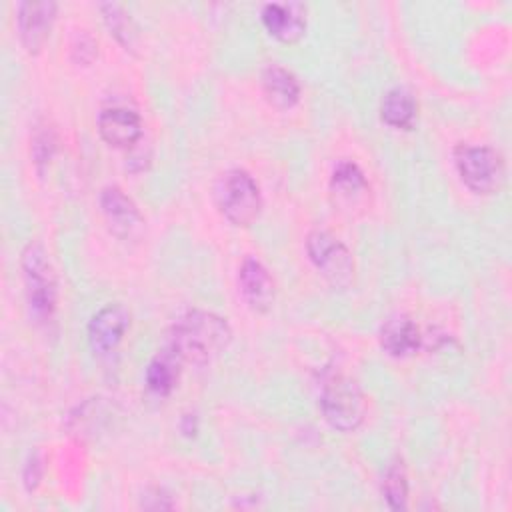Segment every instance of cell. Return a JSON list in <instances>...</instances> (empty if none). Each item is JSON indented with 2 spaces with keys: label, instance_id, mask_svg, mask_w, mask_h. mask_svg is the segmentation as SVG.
I'll list each match as a JSON object with an SVG mask.
<instances>
[{
  "label": "cell",
  "instance_id": "5",
  "mask_svg": "<svg viewBox=\"0 0 512 512\" xmlns=\"http://www.w3.org/2000/svg\"><path fill=\"white\" fill-rule=\"evenodd\" d=\"M454 162L462 182L476 194L498 192L506 178V168L500 152L490 146L458 144Z\"/></svg>",
  "mask_w": 512,
  "mask_h": 512
},
{
  "label": "cell",
  "instance_id": "1",
  "mask_svg": "<svg viewBox=\"0 0 512 512\" xmlns=\"http://www.w3.org/2000/svg\"><path fill=\"white\" fill-rule=\"evenodd\" d=\"M232 340V330L224 318L206 310L186 312L172 330L170 350L180 362L208 364Z\"/></svg>",
  "mask_w": 512,
  "mask_h": 512
},
{
  "label": "cell",
  "instance_id": "10",
  "mask_svg": "<svg viewBox=\"0 0 512 512\" xmlns=\"http://www.w3.org/2000/svg\"><path fill=\"white\" fill-rule=\"evenodd\" d=\"M238 284L244 300L256 312H266L274 302V280L268 268L254 256L242 260L238 270Z\"/></svg>",
  "mask_w": 512,
  "mask_h": 512
},
{
  "label": "cell",
  "instance_id": "21",
  "mask_svg": "<svg viewBox=\"0 0 512 512\" xmlns=\"http://www.w3.org/2000/svg\"><path fill=\"white\" fill-rule=\"evenodd\" d=\"M40 476H42V462L38 458V454L30 456L26 468H24V484L28 490L36 488V484L40 482Z\"/></svg>",
  "mask_w": 512,
  "mask_h": 512
},
{
  "label": "cell",
  "instance_id": "15",
  "mask_svg": "<svg viewBox=\"0 0 512 512\" xmlns=\"http://www.w3.org/2000/svg\"><path fill=\"white\" fill-rule=\"evenodd\" d=\"M380 116L394 128H412L416 120V102L406 88H392L384 94L380 104Z\"/></svg>",
  "mask_w": 512,
  "mask_h": 512
},
{
  "label": "cell",
  "instance_id": "4",
  "mask_svg": "<svg viewBox=\"0 0 512 512\" xmlns=\"http://www.w3.org/2000/svg\"><path fill=\"white\" fill-rule=\"evenodd\" d=\"M214 198L220 212L238 226H248L262 208L258 184L246 170L240 168L228 170L216 180Z\"/></svg>",
  "mask_w": 512,
  "mask_h": 512
},
{
  "label": "cell",
  "instance_id": "9",
  "mask_svg": "<svg viewBox=\"0 0 512 512\" xmlns=\"http://www.w3.org/2000/svg\"><path fill=\"white\" fill-rule=\"evenodd\" d=\"M56 14V4L50 0L44 2H22L18 8V34L28 52H38L52 28Z\"/></svg>",
  "mask_w": 512,
  "mask_h": 512
},
{
  "label": "cell",
  "instance_id": "7",
  "mask_svg": "<svg viewBox=\"0 0 512 512\" xmlns=\"http://www.w3.org/2000/svg\"><path fill=\"white\" fill-rule=\"evenodd\" d=\"M100 206L106 216V222L110 230L122 238L132 240L138 238L144 230V218L136 204L118 188V186H106L100 194Z\"/></svg>",
  "mask_w": 512,
  "mask_h": 512
},
{
  "label": "cell",
  "instance_id": "13",
  "mask_svg": "<svg viewBox=\"0 0 512 512\" xmlns=\"http://www.w3.org/2000/svg\"><path fill=\"white\" fill-rule=\"evenodd\" d=\"M380 346L396 358L410 356L420 346V330L412 318L396 314L388 318L380 328Z\"/></svg>",
  "mask_w": 512,
  "mask_h": 512
},
{
  "label": "cell",
  "instance_id": "6",
  "mask_svg": "<svg viewBox=\"0 0 512 512\" xmlns=\"http://www.w3.org/2000/svg\"><path fill=\"white\" fill-rule=\"evenodd\" d=\"M312 264L334 288H348L354 278V258L348 248L326 230H312L306 238Z\"/></svg>",
  "mask_w": 512,
  "mask_h": 512
},
{
  "label": "cell",
  "instance_id": "18",
  "mask_svg": "<svg viewBox=\"0 0 512 512\" xmlns=\"http://www.w3.org/2000/svg\"><path fill=\"white\" fill-rule=\"evenodd\" d=\"M100 8H102L104 20H106L110 32L116 36V40H118L126 50H134L138 32H136V26H134L130 14H126L124 8L118 6V4H102Z\"/></svg>",
  "mask_w": 512,
  "mask_h": 512
},
{
  "label": "cell",
  "instance_id": "12",
  "mask_svg": "<svg viewBox=\"0 0 512 512\" xmlns=\"http://www.w3.org/2000/svg\"><path fill=\"white\" fill-rule=\"evenodd\" d=\"M262 22L274 38L282 42H296L306 30V10L298 2H272L262 8Z\"/></svg>",
  "mask_w": 512,
  "mask_h": 512
},
{
  "label": "cell",
  "instance_id": "20",
  "mask_svg": "<svg viewBox=\"0 0 512 512\" xmlns=\"http://www.w3.org/2000/svg\"><path fill=\"white\" fill-rule=\"evenodd\" d=\"M52 150H54V138H52V134L46 132V130L40 132V134H36L34 144H32V152H34L36 162H46V160L50 158Z\"/></svg>",
  "mask_w": 512,
  "mask_h": 512
},
{
  "label": "cell",
  "instance_id": "16",
  "mask_svg": "<svg viewBox=\"0 0 512 512\" xmlns=\"http://www.w3.org/2000/svg\"><path fill=\"white\" fill-rule=\"evenodd\" d=\"M178 366H180V360L170 348L164 352H158L146 370L148 388L158 396L170 394L178 380Z\"/></svg>",
  "mask_w": 512,
  "mask_h": 512
},
{
  "label": "cell",
  "instance_id": "11",
  "mask_svg": "<svg viewBox=\"0 0 512 512\" xmlns=\"http://www.w3.org/2000/svg\"><path fill=\"white\" fill-rule=\"evenodd\" d=\"M100 136L116 148H130L142 136V122L134 110L106 108L98 116Z\"/></svg>",
  "mask_w": 512,
  "mask_h": 512
},
{
  "label": "cell",
  "instance_id": "3",
  "mask_svg": "<svg viewBox=\"0 0 512 512\" xmlns=\"http://www.w3.org/2000/svg\"><path fill=\"white\" fill-rule=\"evenodd\" d=\"M320 408L332 428L350 432L356 430L366 416V398L352 378L334 374L322 386Z\"/></svg>",
  "mask_w": 512,
  "mask_h": 512
},
{
  "label": "cell",
  "instance_id": "2",
  "mask_svg": "<svg viewBox=\"0 0 512 512\" xmlns=\"http://www.w3.org/2000/svg\"><path fill=\"white\" fill-rule=\"evenodd\" d=\"M20 264L32 314L38 320H50L56 310V276L44 246L40 242H28L22 250Z\"/></svg>",
  "mask_w": 512,
  "mask_h": 512
},
{
  "label": "cell",
  "instance_id": "8",
  "mask_svg": "<svg viewBox=\"0 0 512 512\" xmlns=\"http://www.w3.org/2000/svg\"><path fill=\"white\" fill-rule=\"evenodd\" d=\"M130 326V312L122 304L100 308L88 324V340L96 354L114 350Z\"/></svg>",
  "mask_w": 512,
  "mask_h": 512
},
{
  "label": "cell",
  "instance_id": "19",
  "mask_svg": "<svg viewBox=\"0 0 512 512\" xmlns=\"http://www.w3.org/2000/svg\"><path fill=\"white\" fill-rule=\"evenodd\" d=\"M382 494L392 510H402L406 508V498H408V482H406V472L402 462H394L388 466L382 482Z\"/></svg>",
  "mask_w": 512,
  "mask_h": 512
},
{
  "label": "cell",
  "instance_id": "17",
  "mask_svg": "<svg viewBox=\"0 0 512 512\" xmlns=\"http://www.w3.org/2000/svg\"><path fill=\"white\" fill-rule=\"evenodd\" d=\"M330 188L338 198L350 202L368 190V182L354 162H340L332 172Z\"/></svg>",
  "mask_w": 512,
  "mask_h": 512
},
{
  "label": "cell",
  "instance_id": "14",
  "mask_svg": "<svg viewBox=\"0 0 512 512\" xmlns=\"http://www.w3.org/2000/svg\"><path fill=\"white\" fill-rule=\"evenodd\" d=\"M262 88L268 102L276 108H292L300 98V84L296 76L280 64H268L262 70Z\"/></svg>",
  "mask_w": 512,
  "mask_h": 512
}]
</instances>
